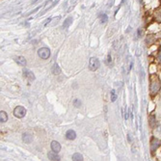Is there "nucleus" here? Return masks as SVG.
I'll use <instances>...</instances> for the list:
<instances>
[{"label":"nucleus","mask_w":161,"mask_h":161,"mask_svg":"<svg viewBox=\"0 0 161 161\" xmlns=\"http://www.w3.org/2000/svg\"><path fill=\"white\" fill-rule=\"evenodd\" d=\"M71 20H73V19H71L70 17H69V19H66V21L64 22V24H63V27H64V28L69 27L70 24L71 23Z\"/></svg>","instance_id":"a211bd4d"},{"label":"nucleus","mask_w":161,"mask_h":161,"mask_svg":"<svg viewBox=\"0 0 161 161\" xmlns=\"http://www.w3.org/2000/svg\"><path fill=\"white\" fill-rule=\"evenodd\" d=\"M8 121V116L5 111H1L0 112V122L1 123H6Z\"/></svg>","instance_id":"ddd939ff"},{"label":"nucleus","mask_w":161,"mask_h":161,"mask_svg":"<svg viewBox=\"0 0 161 161\" xmlns=\"http://www.w3.org/2000/svg\"><path fill=\"white\" fill-rule=\"evenodd\" d=\"M116 100H117V95H116L115 90L113 89V90H111V101L114 102L116 101Z\"/></svg>","instance_id":"f3484780"},{"label":"nucleus","mask_w":161,"mask_h":161,"mask_svg":"<svg viewBox=\"0 0 161 161\" xmlns=\"http://www.w3.org/2000/svg\"><path fill=\"white\" fill-rule=\"evenodd\" d=\"M51 150L58 154L61 151V145L57 141H52L51 142Z\"/></svg>","instance_id":"1a4fd4ad"},{"label":"nucleus","mask_w":161,"mask_h":161,"mask_svg":"<svg viewBox=\"0 0 161 161\" xmlns=\"http://www.w3.org/2000/svg\"><path fill=\"white\" fill-rule=\"evenodd\" d=\"M15 61L19 65H20V66H26V63H27V62H26V59H25L23 56H17V57H16L15 58Z\"/></svg>","instance_id":"9b49d317"},{"label":"nucleus","mask_w":161,"mask_h":161,"mask_svg":"<svg viewBox=\"0 0 161 161\" xmlns=\"http://www.w3.org/2000/svg\"><path fill=\"white\" fill-rule=\"evenodd\" d=\"M159 1H160V3H161V0H159Z\"/></svg>","instance_id":"4be33fe9"},{"label":"nucleus","mask_w":161,"mask_h":161,"mask_svg":"<svg viewBox=\"0 0 161 161\" xmlns=\"http://www.w3.org/2000/svg\"><path fill=\"white\" fill-rule=\"evenodd\" d=\"M66 138L68 140H74L75 138H76V133L74 132V130L70 129V130H68L66 133Z\"/></svg>","instance_id":"9d476101"},{"label":"nucleus","mask_w":161,"mask_h":161,"mask_svg":"<svg viewBox=\"0 0 161 161\" xmlns=\"http://www.w3.org/2000/svg\"><path fill=\"white\" fill-rule=\"evenodd\" d=\"M48 158L50 159V160H60V157H59V155L57 154V153H55V151H49L48 153Z\"/></svg>","instance_id":"f8f14e48"},{"label":"nucleus","mask_w":161,"mask_h":161,"mask_svg":"<svg viewBox=\"0 0 161 161\" xmlns=\"http://www.w3.org/2000/svg\"><path fill=\"white\" fill-rule=\"evenodd\" d=\"M98 68H100V61H98L97 58H95V57L90 58V62H89V69L93 71H95Z\"/></svg>","instance_id":"20e7f679"},{"label":"nucleus","mask_w":161,"mask_h":161,"mask_svg":"<svg viewBox=\"0 0 161 161\" xmlns=\"http://www.w3.org/2000/svg\"><path fill=\"white\" fill-rule=\"evenodd\" d=\"M100 17H101V22H105L107 20V16L105 14H102Z\"/></svg>","instance_id":"aec40b11"},{"label":"nucleus","mask_w":161,"mask_h":161,"mask_svg":"<svg viewBox=\"0 0 161 161\" xmlns=\"http://www.w3.org/2000/svg\"><path fill=\"white\" fill-rule=\"evenodd\" d=\"M38 55L42 59H48V57L50 56V50L47 47H42L38 50Z\"/></svg>","instance_id":"7ed1b4c3"},{"label":"nucleus","mask_w":161,"mask_h":161,"mask_svg":"<svg viewBox=\"0 0 161 161\" xmlns=\"http://www.w3.org/2000/svg\"><path fill=\"white\" fill-rule=\"evenodd\" d=\"M73 104H74V106H75V107H79V106H80V104H81V101H80L79 100H74V101H73Z\"/></svg>","instance_id":"6ab92c4d"},{"label":"nucleus","mask_w":161,"mask_h":161,"mask_svg":"<svg viewBox=\"0 0 161 161\" xmlns=\"http://www.w3.org/2000/svg\"><path fill=\"white\" fill-rule=\"evenodd\" d=\"M23 75L24 77L28 78L29 80H35V75L31 70H29L28 69H23Z\"/></svg>","instance_id":"6e6552de"},{"label":"nucleus","mask_w":161,"mask_h":161,"mask_svg":"<svg viewBox=\"0 0 161 161\" xmlns=\"http://www.w3.org/2000/svg\"><path fill=\"white\" fill-rule=\"evenodd\" d=\"M26 114V109L23 106H16L14 110V115L16 118H23Z\"/></svg>","instance_id":"39448f33"},{"label":"nucleus","mask_w":161,"mask_h":161,"mask_svg":"<svg viewBox=\"0 0 161 161\" xmlns=\"http://www.w3.org/2000/svg\"><path fill=\"white\" fill-rule=\"evenodd\" d=\"M161 146V141L156 139L155 137H151V155H154V153L157 151L158 148Z\"/></svg>","instance_id":"f03ea898"},{"label":"nucleus","mask_w":161,"mask_h":161,"mask_svg":"<svg viewBox=\"0 0 161 161\" xmlns=\"http://www.w3.org/2000/svg\"><path fill=\"white\" fill-rule=\"evenodd\" d=\"M161 89V81L156 73L150 74V96L151 97H156Z\"/></svg>","instance_id":"f257e3e1"},{"label":"nucleus","mask_w":161,"mask_h":161,"mask_svg":"<svg viewBox=\"0 0 161 161\" xmlns=\"http://www.w3.org/2000/svg\"><path fill=\"white\" fill-rule=\"evenodd\" d=\"M73 161H82L83 160V156L80 154L79 153H76V154H74L73 155Z\"/></svg>","instance_id":"2eb2a0df"},{"label":"nucleus","mask_w":161,"mask_h":161,"mask_svg":"<svg viewBox=\"0 0 161 161\" xmlns=\"http://www.w3.org/2000/svg\"><path fill=\"white\" fill-rule=\"evenodd\" d=\"M52 73L55 74V75L61 73V69L59 68V66H58L57 64H55L54 66L52 67Z\"/></svg>","instance_id":"4468645a"},{"label":"nucleus","mask_w":161,"mask_h":161,"mask_svg":"<svg viewBox=\"0 0 161 161\" xmlns=\"http://www.w3.org/2000/svg\"><path fill=\"white\" fill-rule=\"evenodd\" d=\"M155 124H156V121H155V118H154V116L153 115V116H151L150 117V126H151V127H154V126H155Z\"/></svg>","instance_id":"dca6fc26"},{"label":"nucleus","mask_w":161,"mask_h":161,"mask_svg":"<svg viewBox=\"0 0 161 161\" xmlns=\"http://www.w3.org/2000/svg\"><path fill=\"white\" fill-rule=\"evenodd\" d=\"M22 140H23V142H25L26 144H30V143L33 141V135L29 132H25L22 134Z\"/></svg>","instance_id":"0eeeda50"},{"label":"nucleus","mask_w":161,"mask_h":161,"mask_svg":"<svg viewBox=\"0 0 161 161\" xmlns=\"http://www.w3.org/2000/svg\"><path fill=\"white\" fill-rule=\"evenodd\" d=\"M153 16H154V19L157 21L158 23H161V5L156 9H154Z\"/></svg>","instance_id":"423d86ee"},{"label":"nucleus","mask_w":161,"mask_h":161,"mask_svg":"<svg viewBox=\"0 0 161 161\" xmlns=\"http://www.w3.org/2000/svg\"><path fill=\"white\" fill-rule=\"evenodd\" d=\"M157 60H158V63L161 65V49L159 50L158 54H157Z\"/></svg>","instance_id":"412c9836"}]
</instances>
